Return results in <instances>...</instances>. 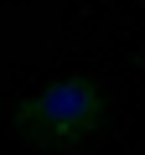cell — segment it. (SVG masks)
I'll return each mask as SVG.
<instances>
[{"label": "cell", "mask_w": 145, "mask_h": 155, "mask_svg": "<svg viewBox=\"0 0 145 155\" xmlns=\"http://www.w3.org/2000/svg\"><path fill=\"white\" fill-rule=\"evenodd\" d=\"M109 124V93L93 72H62L36 93H26L11 114V129L36 150H78Z\"/></svg>", "instance_id": "6da1fadb"}]
</instances>
